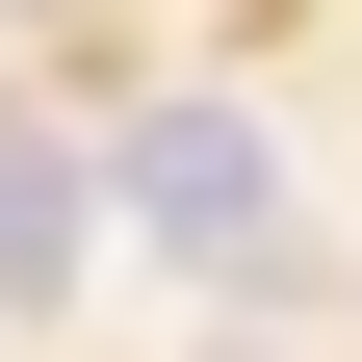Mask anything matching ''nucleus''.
<instances>
[{
	"label": "nucleus",
	"instance_id": "obj_2",
	"mask_svg": "<svg viewBox=\"0 0 362 362\" xmlns=\"http://www.w3.org/2000/svg\"><path fill=\"white\" fill-rule=\"evenodd\" d=\"M78 207H104V181H78V129H0V285H26V310L78 285Z\"/></svg>",
	"mask_w": 362,
	"mask_h": 362
},
{
	"label": "nucleus",
	"instance_id": "obj_1",
	"mask_svg": "<svg viewBox=\"0 0 362 362\" xmlns=\"http://www.w3.org/2000/svg\"><path fill=\"white\" fill-rule=\"evenodd\" d=\"M104 207L156 259H285V156H259V104H156V129H104Z\"/></svg>",
	"mask_w": 362,
	"mask_h": 362
}]
</instances>
